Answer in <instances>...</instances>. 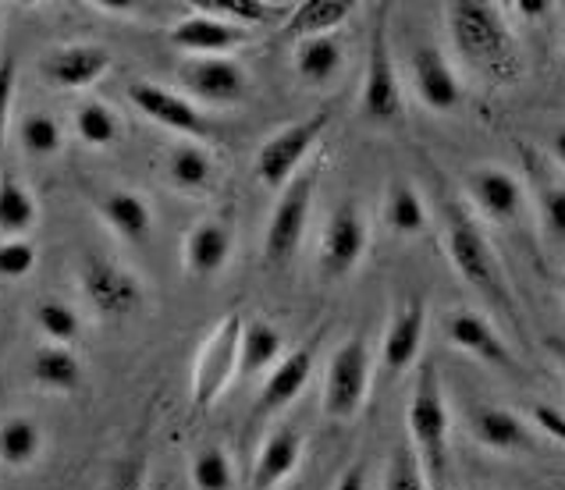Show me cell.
<instances>
[{
  "mask_svg": "<svg viewBox=\"0 0 565 490\" xmlns=\"http://www.w3.org/2000/svg\"><path fill=\"white\" fill-rule=\"evenodd\" d=\"M409 448L416 451L430 490H448V405L441 395L438 370L430 363L419 370L409 395Z\"/></svg>",
  "mask_w": 565,
  "mask_h": 490,
  "instance_id": "obj_1",
  "label": "cell"
},
{
  "mask_svg": "<svg viewBox=\"0 0 565 490\" xmlns=\"http://www.w3.org/2000/svg\"><path fill=\"white\" fill-rule=\"evenodd\" d=\"M445 11H448V32L466 61L491 75L502 78L512 75L515 46L502 11L494 4H483V0H456Z\"/></svg>",
  "mask_w": 565,
  "mask_h": 490,
  "instance_id": "obj_2",
  "label": "cell"
},
{
  "mask_svg": "<svg viewBox=\"0 0 565 490\" xmlns=\"http://www.w3.org/2000/svg\"><path fill=\"white\" fill-rule=\"evenodd\" d=\"M445 249L451 256V267L459 270L466 285L480 291L483 299H491L498 309H512L505 274L491 249V242L483 238L480 224L459 206H448V214H445Z\"/></svg>",
  "mask_w": 565,
  "mask_h": 490,
  "instance_id": "obj_3",
  "label": "cell"
},
{
  "mask_svg": "<svg viewBox=\"0 0 565 490\" xmlns=\"http://www.w3.org/2000/svg\"><path fill=\"white\" fill-rule=\"evenodd\" d=\"M242 313L221 317L214 331L206 334V341L196 349L192 359V384L189 398L196 408H210L238 377V338H242Z\"/></svg>",
  "mask_w": 565,
  "mask_h": 490,
  "instance_id": "obj_4",
  "label": "cell"
},
{
  "mask_svg": "<svg viewBox=\"0 0 565 490\" xmlns=\"http://www.w3.org/2000/svg\"><path fill=\"white\" fill-rule=\"evenodd\" d=\"M328 121H331V114L317 110V114H310V118H302L296 125L281 128V132H274L260 146L256 160H253L256 182H264L267 189L281 192L302 171V163H306V157H310V150H317V142L324 139Z\"/></svg>",
  "mask_w": 565,
  "mask_h": 490,
  "instance_id": "obj_5",
  "label": "cell"
},
{
  "mask_svg": "<svg viewBox=\"0 0 565 490\" xmlns=\"http://www.w3.org/2000/svg\"><path fill=\"white\" fill-rule=\"evenodd\" d=\"M317 200V168H302L292 182L278 195L270 210L267 232H264V256L270 267H285L288 259L299 253L306 224H310V210Z\"/></svg>",
  "mask_w": 565,
  "mask_h": 490,
  "instance_id": "obj_6",
  "label": "cell"
},
{
  "mask_svg": "<svg viewBox=\"0 0 565 490\" xmlns=\"http://www.w3.org/2000/svg\"><path fill=\"white\" fill-rule=\"evenodd\" d=\"M370 373H374V359L363 334H352L349 341L334 349L328 373H324V416L331 419H352L360 416V408L370 395Z\"/></svg>",
  "mask_w": 565,
  "mask_h": 490,
  "instance_id": "obj_7",
  "label": "cell"
},
{
  "mask_svg": "<svg viewBox=\"0 0 565 490\" xmlns=\"http://www.w3.org/2000/svg\"><path fill=\"white\" fill-rule=\"evenodd\" d=\"M78 285H83L96 313L110 320L136 313V306L142 302L139 277L128 267H121L118 259H107V256H89L83 264V274H78Z\"/></svg>",
  "mask_w": 565,
  "mask_h": 490,
  "instance_id": "obj_8",
  "label": "cell"
},
{
  "mask_svg": "<svg viewBox=\"0 0 565 490\" xmlns=\"http://www.w3.org/2000/svg\"><path fill=\"white\" fill-rule=\"evenodd\" d=\"M363 114L377 125H395L402 118V89L395 75V61L387 51V32H384V11L377 14L374 36H370V61L363 78Z\"/></svg>",
  "mask_w": 565,
  "mask_h": 490,
  "instance_id": "obj_9",
  "label": "cell"
},
{
  "mask_svg": "<svg viewBox=\"0 0 565 490\" xmlns=\"http://www.w3.org/2000/svg\"><path fill=\"white\" fill-rule=\"evenodd\" d=\"M366 217L356 203H342L331 210V217L320 235V267L328 277H349L360 267L366 253Z\"/></svg>",
  "mask_w": 565,
  "mask_h": 490,
  "instance_id": "obj_10",
  "label": "cell"
},
{
  "mask_svg": "<svg viewBox=\"0 0 565 490\" xmlns=\"http://www.w3.org/2000/svg\"><path fill=\"white\" fill-rule=\"evenodd\" d=\"M182 86L203 104H242L249 93V75L235 57H192L179 68Z\"/></svg>",
  "mask_w": 565,
  "mask_h": 490,
  "instance_id": "obj_11",
  "label": "cell"
},
{
  "mask_svg": "<svg viewBox=\"0 0 565 490\" xmlns=\"http://www.w3.org/2000/svg\"><path fill=\"white\" fill-rule=\"evenodd\" d=\"M128 100L147 114V118H153L157 125H164V128H171V132H179V136L206 139L210 132H214L210 121L200 114V107H192L185 96L171 93L168 86H160V82L136 78L132 86H128Z\"/></svg>",
  "mask_w": 565,
  "mask_h": 490,
  "instance_id": "obj_12",
  "label": "cell"
},
{
  "mask_svg": "<svg viewBox=\"0 0 565 490\" xmlns=\"http://www.w3.org/2000/svg\"><path fill=\"white\" fill-rule=\"evenodd\" d=\"M409 68L416 96L424 107H430L434 114H451L462 107V82L438 46H416Z\"/></svg>",
  "mask_w": 565,
  "mask_h": 490,
  "instance_id": "obj_13",
  "label": "cell"
},
{
  "mask_svg": "<svg viewBox=\"0 0 565 490\" xmlns=\"http://www.w3.org/2000/svg\"><path fill=\"white\" fill-rule=\"evenodd\" d=\"M107 68H110V51L100 43H68L40 61L43 78L61 89H86L93 82H100Z\"/></svg>",
  "mask_w": 565,
  "mask_h": 490,
  "instance_id": "obj_14",
  "label": "cell"
},
{
  "mask_svg": "<svg viewBox=\"0 0 565 490\" xmlns=\"http://www.w3.org/2000/svg\"><path fill=\"white\" fill-rule=\"evenodd\" d=\"M242 43H249V29H238L214 14H185L171 25V46L192 57H228Z\"/></svg>",
  "mask_w": 565,
  "mask_h": 490,
  "instance_id": "obj_15",
  "label": "cell"
},
{
  "mask_svg": "<svg viewBox=\"0 0 565 490\" xmlns=\"http://www.w3.org/2000/svg\"><path fill=\"white\" fill-rule=\"evenodd\" d=\"M466 192H470L473 206L488 221L509 224L520 217L523 210V189L515 182V174L505 168H477L466 174Z\"/></svg>",
  "mask_w": 565,
  "mask_h": 490,
  "instance_id": "obj_16",
  "label": "cell"
},
{
  "mask_svg": "<svg viewBox=\"0 0 565 490\" xmlns=\"http://www.w3.org/2000/svg\"><path fill=\"white\" fill-rule=\"evenodd\" d=\"M445 338L451 341L456 349L470 352L473 359L488 366H512V355L509 345L502 341V334L494 331L488 317L473 313V309H456V313L445 317Z\"/></svg>",
  "mask_w": 565,
  "mask_h": 490,
  "instance_id": "obj_17",
  "label": "cell"
},
{
  "mask_svg": "<svg viewBox=\"0 0 565 490\" xmlns=\"http://www.w3.org/2000/svg\"><path fill=\"white\" fill-rule=\"evenodd\" d=\"M424 331H427V309L419 299H413L398 309L384 331L381 363L387 373H406L416 363L419 345H424Z\"/></svg>",
  "mask_w": 565,
  "mask_h": 490,
  "instance_id": "obj_18",
  "label": "cell"
},
{
  "mask_svg": "<svg viewBox=\"0 0 565 490\" xmlns=\"http://www.w3.org/2000/svg\"><path fill=\"white\" fill-rule=\"evenodd\" d=\"M232 259V227L221 221L196 224L182 242V264L192 277H214Z\"/></svg>",
  "mask_w": 565,
  "mask_h": 490,
  "instance_id": "obj_19",
  "label": "cell"
},
{
  "mask_svg": "<svg viewBox=\"0 0 565 490\" xmlns=\"http://www.w3.org/2000/svg\"><path fill=\"white\" fill-rule=\"evenodd\" d=\"M310 377H313V349L310 345L281 355L278 363H274L270 377L264 381L260 408L264 413H278V408L292 405L306 391V384H310Z\"/></svg>",
  "mask_w": 565,
  "mask_h": 490,
  "instance_id": "obj_20",
  "label": "cell"
},
{
  "mask_svg": "<svg viewBox=\"0 0 565 490\" xmlns=\"http://www.w3.org/2000/svg\"><path fill=\"white\" fill-rule=\"evenodd\" d=\"M470 430L483 448L491 451H526L534 448V434L526 423L498 405H480L470 413Z\"/></svg>",
  "mask_w": 565,
  "mask_h": 490,
  "instance_id": "obj_21",
  "label": "cell"
},
{
  "mask_svg": "<svg viewBox=\"0 0 565 490\" xmlns=\"http://www.w3.org/2000/svg\"><path fill=\"white\" fill-rule=\"evenodd\" d=\"M96 210H100V217L107 221L110 232L121 235L125 242H147L150 232H153V210H150V203L142 200V195L128 192V189H115V192L100 195Z\"/></svg>",
  "mask_w": 565,
  "mask_h": 490,
  "instance_id": "obj_22",
  "label": "cell"
},
{
  "mask_svg": "<svg viewBox=\"0 0 565 490\" xmlns=\"http://www.w3.org/2000/svg\"><path fill=\"white\" fill-rule=\"evenodd\" d=\"M352 0H302L292 8V19L281 25L288 40H317V36H331V32L342 25L352 14Z\"/></svg>",
  "mask_w": 565,
  "mask_h": 490,
  "instance_id": "obj_23",
  "label": "cell"
},
{
  "mask_svg": "<svg viewBox=\"0 0 565 490\" xmlns=\"http://www.w3.org/2000/svg\"><path fill=\"white\" fill-rule=\"evenodd\" d=\"M32 381L46 391H57V395H75L83 387L86 373L68 345H43L32 355Z\"/></svg>",
  "mask_w": 565,
  "mask_h": 490,
  "instance_id": "obj_24",
  "label": "cell"
},
{
  "mask_svg": "<svg viewBox=\"0 0 565 490\" xmlns=\"http://www.w3.org/2000/svg\"><path fill=\"white\" fill-rule=\"evenodd\" d=\"M302 459V437L296 427H285V430H274L267 437V445L256 455V469H253V483L267 490L274 483H281L288 472H292Z\"/></svg>",
  "mask_w": 565,
  "mask_h": 490,
  "instance_id": "obj_25",
  "label": "cell"
},
{
  "mask_svg": "<svg viewBox=\"0 0 565 490\" xmlns=\"http://www.w3.org/2000/svg\"><path fill=\"white\" fill-rule=\"evenodd\" d=\"M285 352V334L267 320H246L238 338V377H253V373L278 363Z\"/></svg>",
  "mask_w": 565,
  "mask_h": 490,
  "instance_id": "obj_26",
  "label": "cell"
},
{
  "mask_svg": "<svg viewBox=\"0 0 565 490\" xmlns=\"http://www.w3.org/2000/svg\"><path fill=\"white\" fill-rule=\"evenodd\" d=\"M345 68V51L334 36H317L296 43V72L310 86H328V82Z\"/></svg>",
  "mask_w": 565,
  "mask_h": 490,
  "instance_id": "obj_27",
  "label": "cell"
},
{
  "mask_svg": "<svg viewBox=\"0 0 565 490\" xmlns=\"http://www.w3.org/2000/svg\"><path fill=\"white\" fill-rule=\"evenodd\" d=\"M40 221L36 195L14 178H0V235L4 238H25Z\"/></svg>",
  "mask_w": 565,
  "mask_h": 490,
  "instance_id": "obj_28",
  "label": "cell"
},
{
  "mask_svg": "<svg viewBox=\"0 0 565 490\" xmlns=\"http://www.w3.org/2000/svg\"><path fill=\"white\" fill-rule=\"evenodd\" d=\"M384 221H387V227H392L395 235H419V232H424V227H427V206L416 195L413 185H406V182L387 185Z\"/></svg>",
  "mask_w": 565,
  "mask_h": 490,
  "instance_id": "obj_29",
  "label": "cell"
},
{
  "mask_svg": "<svg viewBox=\"0 0 565 490\" xmlns=\"http://www.w3.org/2000/svg\"><path fill=\"white\" fill-rule=\"evenodd\" d=\"M43 451V434L32 419L14 416L8 423H0V459L14 469H25L40 459Z\"/></svg>",
  "mask_w": 565,
  "mask_h": 490,
  "instance_id": "obj_30",
  "label": "cell"
},
{
  "mask_svg": "<svg viewBox=\"0 0 565 490\" xmlns=\"http://www.w3.org/2000/svg\"><path fill=\"white\" fill-rule=\"evenodd\" d=\"M168 178L174 189L182 192H203L214 182V163L200 150V146H179L168 160Z\"/></svg>",
  "mask_w": 565,
  "mask_h": 490,
  "instance_id": "obj_31",
  "label": "cell"
},
{
  "mask_svg": "<svg viewBox=\"0 0 565 490\" xmlns=\"http://www.w3.org/2000/svg\"><path fill=\"white\" fill-rule=\"evenodd\" d=\"M203 14H214V19H224L238 29L246 25H267L274 19H281V8L274 4H260V0H203Z\"/></svg>",
  "mask_w": 565,
  "mask_h": 490,
  "instance_id": "obj_32",
  "label": "cell"
},
{
  "mask_svg": "<svg viewBox=\"0 0 565 490\" xmlns=\"http://www.w3.org/2000/svg\"><path fill=\"white\" fill-rule=\"evenodd\" d=\"M36 323H40V331L46 334L51 345H72V341L78 338V331H83V320H78L75 309L68 302H57V299H46L36 306Z\"/></svg>",
  "mask_w": 565,
  "mask_h": 490,
  "instance_id": "obj_33",
  "label": "cell"
},
{
  "mask_svg": "<svg viewBox=\"0 0 565 490\" xmlns=\"http://www.w3.org/2000/svg\"><path fill=\"white\" fill-rule=\"evenodd\" d=\"M75 132L89 146H110L118 139V114L104 104H83L75 110Z\"/></svg>",
  "mask_w": 565,
  "mask_h": 490,
  "instance_id": "obj_34",
  "label": "cell"
},
{
  "mask_svg": "<svg viewBox=\"0 0 565 490\" xmlns=\"http://www.w3.org/2000/svg\"><path fill=\"white\" fill-rule=\"evenodd\" d=\"M19 142L32 157H51L61 150L64 136H61L57 118H51V114H29V118L19 125Z\"/></svg>",
  "mask_w": 565,
  "mask_h": 490,
  "instance_id": "obj_35",
  "label": "cell"
},
{
  "mask_svg": "<svg viewBox=\"0 0 565 490\" xmlns=\"http://www.w3.org/2000/svg\"><path fill=\"white\" fill-rule=\"evenodd\" d=\"M192 487L196 490H232L235 472H232V459L221 448H206L192 459Z\"/></svg>",
  "mask_w": 565,
  "mask_h": 490,
  "instance_id": "obj_36",
  "label": "cell"
},
{
  "mask_svg": "<svg viewBox=\"0 0 565 490\" xmlns=\"http://www.w3.org/2000/svg\"><path fill=\"white\" fill-rule=\"evenodd\" d=\"M384 490H430L427 477H424V466H419L416 451L409 445H398L392 451V459H387Z\"/></svg>",
  "mask_w": 565,
  "mask_h": 490,
  "instance_id": "obj_37",
  "label": "cell"
},
{
  "mask_svg": "<svg viewBox=\"0 0 565 490\" xmlns=\"http://www.w3.org/2000/svg\"><path fill=\"white\" fill-rule=\"evenodd\" d=\"M36 267V245L29 238H8L0 242V277L4 281H22Z\"/></svg>",
  "mask_w": 565,
  "mask_h": 490,
  "instance_id": "obj_38",
  "label": "cell"
},
{
  "mask_svg": "<svg viewBox=\"0 0 565 490\" xmlns=\"http://www.w3.org/2000/svg\"><path fill=\"white\" fill-rule=\"evenodd\" d=\"M541 214H544L547 232H552L555 238H565V185L544 189V195H541Z\"/></svg>",
  "mask_w": 565,
  "mask_h": 490,
  "instance_id": "obj_39",
  "label": "cell"
},
{
  "mask_svg": "<svg viewBox=\"0 0 565 490\" xmlns=\"http://www.w3.org/2000/svg\"><path fill=\"white\" fill-rule=\"evenodd\" d=\"M14 82H19V68H14V57H4V61H0V142H4L8 121H11Z\"/></svg>",
  "mask_w": 565,
  "mask_h": 490,
  "instance_id": "obj_40",
  "label": "cell"
},
{
  "mask_svg": "<svg viewBox=\"0 0 565 490\" xmlns=\"http://www.w3.org/2000/svg\"><path fill=\"white\" fill-rule=\"evenodd\" d=\"M534 416H537L541 430H544L547 437L565 440V416L558 413V408H552V405H537V408H534Z\"/></svg>",
  "mask_w": 565,
  "mask_h": 490,
  "instance_id": "obj_41",
  "label": "cell"
},
{
  "mask_svg": "<svg viewBox=\"0 0 565 490\" xmlns=\"http://www.w3.org/2000/svg\"><path fill=\"white\" fill-rule=\"evenodd\" d=\"M512 11H520L523 19H541V14L552 11V4H547V0H515Z\"/></svg>",
  "mask_w": 565,
  "mask_h": 490,
  "instance_id": "obj_42",
  "label": "cell"
},
{
  "mask_svg": "<svg viewBox=\"0 0 565 490\" xmlns=\"http://www.w3.org/2000/svg\"><path fill=\"white\" fill-rule=\"evenodd\" d=\"M366 487V477H363V466H352L342 480H338L334 490H363Z\"/></svg>",
  "mask_w": 565,
  "mask_h": 490,
  "instance_id": "obj_43",
  "label": "cell"
},
{
  "mask_svg": "<svg viewBox=\"0 0 565 490\" xmlns=\"http://www.w3.org/2000/svg\"><path fill=\"white\" fill-rule=\"evenodd\" d=\"M552 153H555V160L565 168V128H562V132H555V139H552Z\"/></svg>",
  "mask_w": 565,
  "mask_h": 490,
  "instance_id": "obj_44",
  "label": "cell"
},
{
  "mask_svg": "<svg viewBox=\"0 0 565 490\" xmlns=\"http://www.w3.org/2000/svg\"><path fill=\"white\" fill-rule=\"evenodd\" d=\"M118 490H139V483H136V477H128Z\"/></svg>",
  "mask_w": 565,
  "mask_h": 490,
  "instance_id": "obj_45",
  "label": "cell"
},
{
  "mask_svg": "<svg viewBox=\"0 0 565 490\" xmlns=\"http://www.w3.org/2000/svg\"><path fill=\"white\" fill-rule=\"evenodd\" d=\"M288 490H302V487H288Z\"/></svg>",
  "mask_w": 565,
  "mask_h": 490,
  "instance_id": "obj_46",
  "label": "cell"
}]
</instances>
